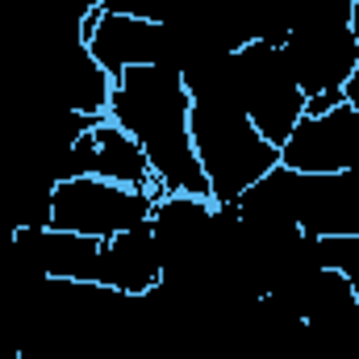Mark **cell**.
Segmentation results:
<instances>
[{"mask_svg": "<svg viewBox=\"0 0 359 359\" xmlns=\"http://www.w3.org/2000/svg\"><path fill=\"white\" fill-rule=\"evenodd\" d=\"M109 121H117L151 159V172L163 192L176 196H209V184L201 172L196 147H192V92L184 72L172 63L134 67L113 80Z\"/></svg>", "mask_w": 359, "mask_h": 359, "instance_id": "6da1fadb", "label": "cell"}, {"mask_svg": "<svg viewBox=\"0 0 359 359\" xmlns=\"http://www.w3.org/2000/svg\"><path fill=\"white\" fill-rule=\"evenodd\" d=\"M188 126H192V147L209 184V201L217 205H234L251 184H259L280 163V147H271L251 126V117L230 92L196 96Z\"/></svg>", "mask_w": 359, "mask_h": 359, "instance_id": "7a4b0ae2", "label": "cell"}, {"mask_svg": "<svg viewBox=\"0 0 359 359\" xmlns=\"http://www.w3.org/2000/svg\"><path fill=\"white\" fill-rule=\"evenodd\" d=\"M230 92L271 147H284L292 126L305 117V92L292 80L284 50L264 38H251L230 55Z\"/></svg>", "mask_w": 359, "mask_h": 359, "instance_id": "3957f363", "label": "cell"}, {"mask_svg": "<svg viewBox=\"0 0 359 359\" xmlns=\"http://www.w3.org/2000/svg\"><path fill=\"white\" fill-rule=\"evenodd\" d=\"M155 201H159L155 192L121 188L100 176H72L59 180L50 192V226L104 243L130 226H142L151 217Z\"/></svg>", "mask_w": 359, "mask_h": 359, "instance_id": "277c9868", "label": "cell"}, {"mask_svg": "<svg viewBox=\"0 0 359 359\" xmlns=\"http://www.w3.org/2000/svg\"><path fill=\"white\" fill-rule=\"evenodd\" d=\"M80 38L92 50V59L117 80L121 72H134V67H155V63H172L176 59V38H172V25L163 17H134V13H104V8H92L80 25Z\"/></svg>", "mask_w": 359, "mask_h": 359, "instance_id": "5b68a950", "label": "cell"}, {"mask_svg": "<svg viewBox=\"0 0 359 359\" xmlns=\"http://www.w3.org/2000/svg\"><path fill=\"white\" fill-rule=\"evenodd\" d=\"M280 50H284V63H288L292 80L305 92V100L343 92L359 63V46H355V38H351L347 17L301 21V25L288 29V38L280 42Z\"/></svg>", "mask_w": 359, "mask_h": 359, "instance_id": "8992f818", "label": "cell"}, {"mask_svg": "<svg viewBox=\"0 0 359 359\" xmlns=\"http://www.w3.org/2000/svg\"><path fill=\"white\" fill-rule=\"evenodd\" d=\"M280 163L301 176H343L359 168V109L339 100L305 113L280 147Z\"/></svg>", "mask_w": 359, "mask_h": 359, "instance_id": "52a82bcc", "label": "cell"}, {"mask_svg": "<svg viewBox=\"0 0 359 359\" xmlns=\"http://www.w3.org/2000/svg\"><path fill=\"white\" fill-rule=\"evenodd\" d=\"M72 176H100L109 184H121V188H138V192H155L159 196V184L151 172V159L147 151L109 117L92 121L88 130L55 159V184Z\"/></svg>", "mask_w": 359, "mask_h": 359, "instance_id": "ba28073f", "label": "cell"}, {"mask_svg": "<svg viewBox=\"0 0 359 359\" xmlns=\"http://www.w3.org/2000/svg\"><path fill=\"white\" fill-rule=\"evenodd\" d=\"M163 284V251L151 234V226H130L100 243L96 259V288H109L126 301H142Z\"/></svg>", "mask_w": 359, "mask_h": 359, "instance_id": "9c48e42d", "label": "cell"}, {"mask_svg": "<svg viewBox=\"0 0 359 359\" xmlns=\"http://www.w3.org/2000/svg\"><path fill=\"white\" fill-rule=\"evenodd\" d=\"M309 259H313V268L339 271L359 292V234H318V238H309Z\"/></svg>", "mask_w": 359, "mask_h": 359, "instance_id": "30bf717a", "label": "cell"}]
</instances>
